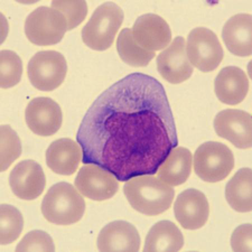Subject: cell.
<instances>
[{"label": "cell", "instance_id": "obj_8", "mask_svg": "<svg viewBox=\"0 0 252 252\" xmlns=\"http://www.w3.org/2000/svg\"><path fill=\"white\" fill-rule=\"evenodd\" d=\"M186 54L192 64L202 72L214 71L223 60V48L218 36L205 27H197L189 32Z\"/></svg>", "mask_w": 252, "mask_h": 252}, {"label": "cell", "instance_id": "obj_29", "mask_svg": "<svg viewBox=\"0 0 252 252\" xmlns=\"http://www.w3.org/2000/svg\"><path fill=\"white\" fill-rule=\"evenodd\" d=\"M252 227L250 223L238 226L231 237V247L233 251H251Z\"/></svg>", "mask_w": 252, "mask_h": 252}, {"label": "cell", "instance_id": "obj_11", "mask_svg": "<svg viewBox=\"0 0 252 252\" xmlns=\"http://www.w3.org/2000/svg\"><path fill=\"white\" fill-rule=\"evenodd\" d=\"M26 124L37 136L50 137L60 130L62 126V110L51 97L39 96L27 104L25 111Z\"/></svg>", "mask_w": 252, "mask_h": 252}, {"label": "cell", "instance_id": "obj_1", "mask_svg": "<svg viewBox=\"0 0 252 252\" xmlns=\"http://www.w3.org/2000/svg\"><path fill=\"white\" fill-rule=\"evenodd\" d=\"M85 165L94 164L120 182L154 175L178 138L172 108L159 81L131 73L91 104L76 135Z\"/></svg>", "mask_w": 252, "mask_h": 252}, {"label": "cell", "instance_id": "obj_16", "mask_svg": "<svg viewBox=\"0 0 252 252\" xmlns=\"http://www.w3.org/2000/svg\"><path fill=\"white\" fill-rule=\"evenodd\" d=\"M96 243L100 251L137 252L140 249V235L131 223L113 221L100 231Z\"/></svg>", "mask_w": 252, "mask_h": 252}, {"label": "cell", "instance_id": "obj_20", "mask_svg": "<svg viewBox=\"0 0 252 252\" xmlns=\"http://www.w3.org/2000/svg\"><path fill=\"white\" fill-rule=\"evenodd\" d=\"M192 153L188 148L175 147L161 162L157 177L169 186L184 184L192 172Z\"/></svg>", "mask_w": 252, "mask_h": 252}, {"label": "cell", "instance_id": "obj_24", "mask_svg": "<svg viewBox=\"0 0 252 252\" xmlns=\"http://www.w3.org/2000/svg\"><path fill=\"white\" fill-rule=\"evenodd\" d=\"M24 227L23 214L16 207L1 204L0 206V243H13L19 238Z\"/></svg>", "mask_w": 252, "mask_h": 252}, {"label": "cell", "instance_id": "obj_17", "mask_svg": "<svg viewBox=\"0 0 252 252\" xmlns=\"http://www.w3.org/2000/svg\"><path fill=\"white\" fill-rule=\"evenodd\" d=\"M46 164L59 175L74 174L83 159V153L79 142L62 138L53 141L46 150Z\"/></svg>", "mask_w": 252, "mask_h": 252}, {"label": "cell", "instance_id": "obj_13", "mask_svg": "<svg viewBox=\"0 0 252 252\" xmlns=\"http://www.w3.org/2000/svg\"><path fill=\"white\" fill-rule=\"evenodd\" d=\"M157 70L167 82L180 84L193 74V66L186 54L184 37H178L157 56Z\"/></svg>", "mask_w": 252, "mask_h": 252}, {"label": "cell", "instance_id": "obj_21", "mask_svg": "<svg viewBox=\"0 0 252 252\" xmlns=\"http://www.w3.org/2000/svg\"><path fill=\"white\" fill-rule=\"evenodd\" d=\"M184 246V237L177 225L170 221H159L146 237L145 252H175Z\"/></svg>", "mask_w": 252, "mask_h": 252}, {"label": "cell", "instance_id": "obj_22", "mask_svg": "<svg viewBox=\"0 0 252 252\" xmlns=\"http://www.w3.org/2000/svg\"><path fill=\"white\" fill-rule=\"evenodd\" d=\"M225 197L234 211L241 213L252 210V170L239 169L225 188Z\"/></svg>", "mask_w": 252, "mask_h": 252}, {"label": "cell", "instance_id": "obj_25", "mask_svg": "<svg viewBox=\"0 0 252 252\" xmlns=\"http://www.w3.org/2000/svg\"><path fill=\"white\" fill-rule=\"evenodd\" d=\"M23 75L22 59L13 51L0 52V85L9 89L18 84Z\"/></svg>", "mask_w": 252, "mask_h": 252}, {"label": "cell", "instance_id": "obj_26", "mask_svg": "<svg viewBox=\"0 0 252 252\" xmlns=\"http://www.w3.org/2000/svg\"><path fill=\"white\" fill-rule=\"evenodd\" d=\"M0 169L5 172L22 155V142L10 126L2 125L0 128Z\"/></svg>", "mask_w": 252, "mask_h": 252}, {"label": "cell", "instance_id": "obj_5", "mask_svg": "<svg viewBox=\"0 0 252 252\" xmlns=\"http://www.w3.org/2000/svg\"><path fill=\"white\" fill-rule=\"evenodd\" d=\"M194 172L201 180L217 183L224 180L234 168V156L222 142L207 141L194 154Z\"/></svg>", "mask_w": 252, "mask_h": 252}, {"label": "cell", "instance_id": "obj_15", "mask_svg": "<svg viewBox=\"0 0 252 252\" xmlns=\"http://www.w3.org/2000/svg\"><path fill=\"white\" fill-rule=\"evenodd\" d=\"M46 178L42 166L34 160H23L9 175V185L16 196L25 201L37 198L45 189Z\"/></svg>", "mask_w": 252, "mask_h": 252}, {"label": "cell", "instance_id": "obj_9", "mask_svg": "<svg viewBox=\"0 0 252 252\" xmlns=\"http://www.w3.org/2000/svg\"><path fill=\"white\" fill-rule=\"evenodd\" d=\"M75 189L92 201H105L115 196L119 183L108 170L94 164H87L75 178Z\"/></svg>", "mask_w": 252, "mask_h": 252}, {"label": "cell", "instance_id": "obj_19", "mask_svg": "<svg viewBox=\"0 0 252 252\" xmlns=\"http://www.w3.org/2000/svg\"><path fill=\"white\" fill-rule=\"evenodd\" d=\"M225 46L232 54L241 58L252 54V16L238 14L225 23L222 31Z\"/></svg>", "mask_w": 252, "mask_h": 252}, {"label": "cell", "instance_id": "obj_3", "mask_svg": "<svg viewBox=\"0 0 252 252\" xmlns=\"http://www.w3.org/2000/svg\"><path fill=\"white\" fill-rule=\"evenodd\" d=\"M85 202L78 189L61 182L48 189L42 202V213L48 222L58 225H71L82 219Z\"/></svg>", "mask_w": 252, "mask_h": 252}, {"label": "cell", "instance_id": "obj_2", "mask_svg": "<svg viewBox=\"0 0 252 252\" xmlns=\"http://www.w3.org/2000/svg\"><path fill=\"white\" fill-rule=\"evenodd\" d=\"M124 193L133 209L149 217L166 212L175 196L172 186L154 175L130 178L124 186Z\"/></svg>", "mask_w": 252, "mask_h": 252}, {"label": "cell", "instance_id": "obj_10", "mask_svg": "<svg viewBox=\"0 0 252 252\" xmlns=\"http://www.w3.org/2000/svg\"><path fill=\"white\" fill-rule=\"evenodd\" d=\"M214 129L218 136L240 149L252 146V117L249 112L226 109L219 112L214 119Z\"/></svg>", "mask_w": 252, "mask_h": 252}, {"label": "cell", "instance_id": "obj_18", "mask_svg": "<svg viewBox=\"0 0 252 252\" xmlns=\"http://www.w3.org/2000/svg\"><path fill=\"white\" fill-rule=\"evenodd\" d=\"M214 91L222 103L235 105L246 99L249 80L246 72L237 66L222 68L214 81Z\"/></svg>", "mask_w": 252, "mask_h": 252}, {"label": "cell", "instance_id": "obj_14", "mask_svg": "<svg viewBox=\"0 0 252 252\" xmlns=\"http://www.w3.org/2000/svg\"><path fill=\"white\" fill-rule=\"evenodd\" d=\"M177 222L186 230H197L209 220L210 205L204 193L189 189L182 192L174 204Z\"/></svg>", "mask_w": 252, "mask_h": 252}, {"label": "cell", "instance_id": "obj_6", "mask_svg": "<svg viewBox=\"0 0 252 252\" xmlns=\"http://www.w3.org/2000/svg\"><path fill=\"white\" fill-rule=\"evenodd\" d=\"M67 32L65 16L52 7L36 8L25 22V34L30 42L38 46H50L60 43Z\"/></svg>", "mask_w": 252, "mask_h": 252}, {"label": "cell", "instance_id": "obj_27", "mask_svg": "<svg viewBox=\"0 0 252 252\" xmlns=\"http://www.w3.org/2000/svg\"><path fill=\"white\" fill-rule=\"evenodd\" d=\"M51 7L58 9L65 16L67 31L78 27L88 14V5L85 1H52Z\"/></svg>", "mask_w": 252, "mask_h": 252}, {"label": "cell", "instance_id": "obj_28", "mask_svg": "<svg viewBox=\"0 0 252 252\" xmlns=\"http://www.w3.org/2000/svg\"><path fill=\"white\" fill-rule=\"evenodd\" d=\"M25 251H55L51 235L40 230H34L28 232L22 241L16 247V252Z\"/></svg>", "mask_w": 252, "mask_h": 252}, {"label": "cell", "instance_id": "obj_4", "mask_svg": "<svg viewBox=\"0 0 252 252\" xmlns=\"http://www.w3.org/2000/svg\"><path fill=\"white\" fill-rule=\"evenodd\" d=\"M124 22V11L115 2H104L96 8L91 19L82 28L85 45L94 51H105L110 47Z\"/></svg>", "mask_w": 252, "mask_h": 252}, {"label": "cell", "instance_id": "obj_12", "mask_svg": "<svg viewBox=\"0 0 252 252\" xmlns=\"http://www.w3.org/2000/svg\"><path fill=\"white\" fill-rule=\"evenodd\" d=\"M132 36L137 45L147 52L161 51L172 42V31L160 16L145 14L136 19Z\"/></svg>", "mask_w": 252, "mask_h": 252}, {"label": "cell", "instance_id": "obj_23", "mask_svg": "<svg viewBox=\"0 0 252 252\" xmlns=\"http://www.w3.org/2000/svg\"><path fill=\"white\" fill-rule=\"evenodd\" d=\"M117 51L125 63L136 67L147 66L156 55L154 52H147L137 45L130 28L121 31L117 42Z\"/></svg>", "mask_w": 252, "mask_h": 252}, {"label": "cell", "instance_id": "obj_7", "mask_svg": "<svg viewBox=\"0 0 252 252\" xmlns=\"http://www.w3.org/2000/svg\"><path fill=\"white\" fill-rule=\"evenodd\" d=\"M67 64L64 55L56 51L38 52L27 65V74L32 87L50 92L64 82Z\"/></svg>", "mask_w": 252, "mask_h": 252}]
</instances>
